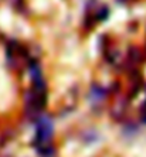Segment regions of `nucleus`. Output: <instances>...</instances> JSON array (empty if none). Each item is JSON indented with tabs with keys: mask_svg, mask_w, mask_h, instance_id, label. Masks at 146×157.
<instances>
[{
	"mask_svg": "<svg viewBox=\"0 0 146 157\" xmlns=\"http://www.w3.org/2000/svg\"><path fill=\"white\" fill-rule=\"evenodd\" d=\"M53 133V126L50 123L48 119L43 117L40 122H38V128H37V143L40 144L41 147H45L48 144V140L51 137Z\"/></svg>",
	"mask_w": 146,
	"mask_h": 157,
	"instance_id": "f257e3e1",
	"label": "nucleus"
}]
</instances>
